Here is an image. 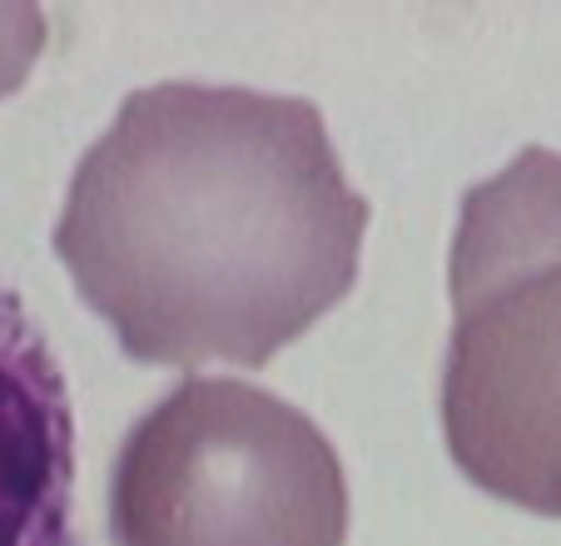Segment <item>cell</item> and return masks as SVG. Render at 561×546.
Listing matches in <instances>:
<instances>
[{"label": "cell", "instance_id": "3957f363", "mask_svg": "<svg viewBox=\"0 0 561 546\" xmlns=\"http://www.w3.org/2000/svg\"><path fill=\"white\" fill-rule=\"evenodd\" d=\"M348 477L308 412L239 378H184L125 432L110 546H343Z\"/></svg>", "mask_w": 561, "mask_h": 546}, {"label": "cell", "instance_id": "7a4b0ae2", "mask_svg": "<svg viewBox=\"0 0 561 546\" xmlns=\"http://www.w3.org/2000/svg\"><path fill=\"white\" fill-rule=\"evenodd\" d=\"M443 437L467 482L561 516V155L527 145L462 194L447 259Z\"/></svg>", "mask_w": 561, "mask_h": 546}, {"label": "cell", "instance_id": "277c9868", "mask_svg": "<svg viewBox=\"0 0 561 546\" xmlns=\"http://www.w3.org/2000/svg\"><path fill=\"white\" fill-rule=\"evenodd\" d=\"M0 546H80L70 388L31 308L0 278Z\"/></svg>", "mask_w": 561, "mask_h": 546}, {"label": "cell", "instance_id": "6da1fadb", "mask_svg": "<svg viewBox=\"0 0 561 546\" xmlns=\"http://www.w3.org/2000/svg\"><path fill=\"white\" fill-rule=\"evenodd\" d=\"M363 234L313 100L164 80L75 164L55 253L135 363L264 368L353 288Z\"/></svg>", "mask_w": 561, "mask_h": 546}, {"label": "cell", "instance_id": "5b68a950", "mask_svg": "<svg viewBox=\"0 0 561 546\" xmlns=\"http://www.w3.org/2000/svg\"><path fill=\"white\" fill-rule=\"evenodd\" d=\"M45 35H50V15L41 5H21V0H0V100L15 95L41 60Z\"/></svg>", "mask_w": 561, "mask_h": 546}]
</instances>
